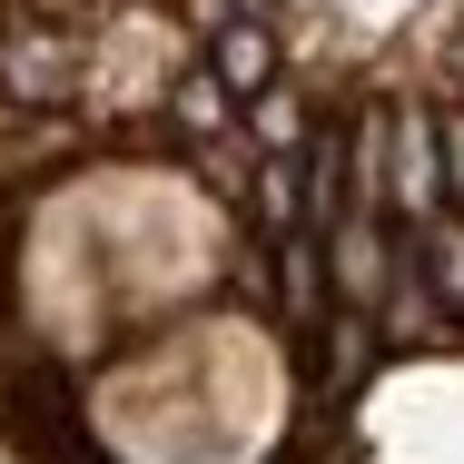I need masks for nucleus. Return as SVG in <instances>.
Returning <instances> with one entry per match:
<instances>
[{
	"instance_id": "1",
	"label": "nucleus",
	"mask_w": 464,
	"mask_h": 464,
	"mask_svg": "<svg viewBox=\"0 0 464 464\" xmlns=\"http://www.w3.org/2000/svg\"><path fill=\"white\" fill-rule=\"evenodd\" d=\"M385 159H395V218L405 227L445 218V149H435L425 109H385Z\"/></svg>"
},
{
	"instance_id": "2",
	"label": "nucleus",
	"mask_w": 464,
	"mask_h": 464,
	"mask_svg": "<svg viewBox=\"0 0 464 464\" xmlns=\"http://www.w3.org/2000/svg\"><path fill=\"white\" fill-rule=\"evenodd\" d=\"M0 99L60 109V99H70V30H10V40H0Z\"/></svg>"
},
{
	"instance_id": "3",
	"label": "nucleus",
	"mask_w": 464,
	"mask_h": 464,
	"mask_svg": "<svg viewBox=\"0 0 464 464\" xmlns=\"http://www.w3.org/2000/svg\"><path fill=\"white\" fill-rule=\"evenodd\" d=\"M208 80H218L227 99H267V90H277V40H267V20H218Z\"/></svg>"
},
{
	"instance_id": "4",
	"label": "nucleus",
	"mask_w": 464,
	"mask_h": 464,
	"mask_svg": "<svg viewBox=\"0 0 464 464\" xmlns=\"http://www.w3.org/2000/svg\"><path fill=\"white\" fill-rule=\"evenodd\" d=\"M415 267L435 286V306H464V218H425L415 227Z\"/></svg>"
},
{
	"instance_id": "5",
	"label": "nucleus",
	"mask_w": 464,
	"mask_h": 464,
	"mask_svg": "<svg viewBox=\"0 0 464 464\" xmlns=\"http://www.w3.org/2000/svg\"><path fill=\"white\" fill-rule=\"evenodd\" d=\"M227 119H237V109H227V90H218L208 70H188V80H179V129H188V139H218Z\"/></svg>"
},
{
	"instance_id": "6",
	"label": "nucleus",
	"mask_w": 464,
	"mask_h": 464,
	"mask_svg": "<svg viewBox=\"0 0 464 464\" xmlns=\"http://www.w3.org/2000/svg\"><path fill=\"white\" fill-rule=\"evenodd\" d=\"M257 129H267L277 149H296V139H306V119H296V99H286V90H267V99H257Z\"/></svg>"
},
{
	"instance_id": "7",
	"label": "nucleus",
	"mask_w": 464,
	"mask_h": 464,
	"mask_svg": "<svg viewBox=\"0 0 464 464\" xmlns=\"http://www.w3.org/2000/svg\"><path fill=\"white\" fill-rule=\"evenodd\" d=\"M435 149H445V188L464 198V109H445V119H435Z\"/></svg>"
},
{
	"instance_id": "8",
	"label": "nucleus",
	"mask_w": 464,
	"mask_h": 464,
	"mask_svg": "<svg viewBox=\"0 0 464 464\" xmlns=\"http://www.w3.org/2000/svg\"><path fill=\"white\" fill-rule=\"evenodd\" d=\"M257 10H267V0H237V20H257Z\"/></svg>"
},
{
	"instance_id": "9",
	"label": "nucleus",
	"mask_w": 464,
	"mask_h": 464,
	"mask_svg": "<svg viewBox=\"0 0 464 464\" xmlns=\"http://www.w3.org/2000/svg\"><path fill=\"white\" fill-rule=\"evenodd\" d=\"M455 70H464V40H455Z\"/></svg>"
}]
</instances>
